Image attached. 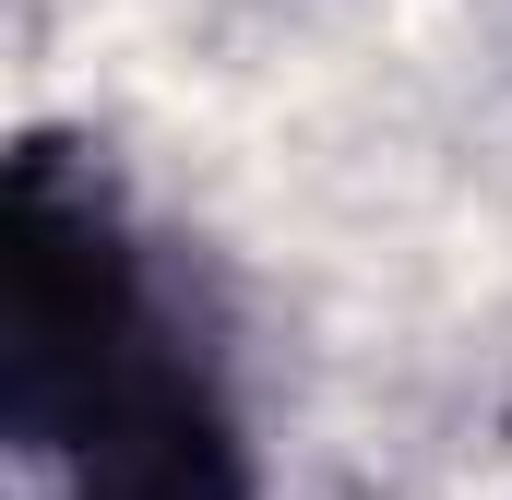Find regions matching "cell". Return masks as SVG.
Here are the masks:
<instances>
[{
    "label": "cell",
    "instance_id": "1",
    "mask_svg": "<svg viewBox=\"0 0 512 500\" xmlns=\"http://www.w3.org/2000/svg\"><path fill=\"white\" fill-rule=\"evenodd\" d=\"M179 310L155 286V262L131 239L120 191L96 179V155L72 143H24L12 167V298H0V370H12V441L24 453H72L108 393L179 358Z\"/></svg>",
    "mask_w": 512,
    "mask_h": 500
}]
</instances>
